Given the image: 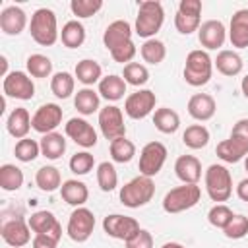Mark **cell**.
<instances>
[{
	"label": "cell",
	"mask_w": 248,
	"mask_h": 248,
	"mask_svg": "<svg viewBox=\"0 0 248 248\" xmlns=\"http://www.w3.org/2000/svg\"><path fill=\"white\" fill-rule=\"evenodd\" d=\"M155 196V182L149 176H134L132 180H128L122 188H120V203L130 207V209H138L147 205Z\"/></svg>",
	"instance_id": "3957f363"
},
{
	"label": "cell",
	"mask_w": 248,
	"mask_h": 248,
	"mask_svg": "<svg viewBox=\"0 0 248 248\" xmlns=\"http://www.w3.org/2000/svg\"><path fill=\"white\" fill-rule=\"evenodd\" d=\"M122 78H124L126 83H130L134 87H141L149 81V70L140 62H130V64L124 66Z\"/></svg>",
	"instance_id": "b9f144b4"
},
{
	"label": "cell",
	"mask_w": 248,
	"mask_h": 248,
	"mask_svg": "<svg viewBox=\"0 0 248 248\" xmlns=\"http://www.w3.org/2000/svg\"><path fill=\"white\" fill-rule=\"evenodd\" d=\"M244 169H246V172H248V155H246V159H244Z\"/></svg>",
	"instance_id": "6f0895ef"
},
{
	"label": "cell",
	"mask_w": 248,
	"mask_h": 248,
	"mask_svg": "<svg viewBox=\"0 0 248 248\" xmlns=\"http://www.w3.org/2000/svg\"><path fill=\"white\" fill-rule=\"evenodd\" d=\"M74 76L78 78L79 83H83L85 87H91V85H95L103 79V68H101L99 62H95L91 58H83L76 64Z\"/></svg>",
	"instance_id": "f546056e"
},
{
	"label": "cell",
	"mask_w": 248,
	"mask_h": 248,
	"mask_svg": "<svg viewBox=\"0 0 248 248\" xmlns=\"http://www.w3.org/2000/svg\"><path fill=\"white\" fill-rule=\"evenodd\" d=\"M182 143L188 149H203L209 143V130L203 124H192L184 130Z\"/></svg>",
	"instance_id": "8d00e7d4"
},
{
	"label": "cell",
	"mask_w": 248,
	"mask_h": 248,
	"mask_svg": "<svg viewBox=\"0 0 248 248\" xmlns=\"http://www.w3.org/2000/svg\"><path fill=\"white\" fill-rule=\"evenodd\" d=\"M153 124L161 134H174L180 128V116L169 107H161L153 112Z\"/></svg>",
	"instance_id": "d6a6232c"
},
{
	"label": "cell",
	"mask_w": 248,
	"mask_h": 248,
	"mask_svg": "<svg viewBox=\"0 0 248 248\" xmlns=\"http://www.w3.org/2000/svg\"><path fill=\"white\" fill-rule=\"evenodd\" d=\"M236 196L242 200V202H248V178H242L236 186Z\"/></svg>",
	"instance_id": "f5cc1de1"
},
{
	"label": "cell",
	"mask_w": 248,
	"mask_h": 248,
	"mask_svg": "<svg viewBox=\"0 0 248 248\" xmlns=\"http://www.w3.org/2000/svg\"><path fill=\"white\" fill-rule=\"evenodd\" d=\"M126 81L122 76H116V74H110V76H105L101 81H99V95L105 99V101H110V103H116L124 97L126 93Z\"/></svg>",
	"instance_id": "83f0119b"
},
{
	"label": "cell",
	"mask_w": 248,
	"mask_h": 248,
	"mask_svg": "<svg viewBox=\"0 0 248 248\" xmlns=\"http://www.w3.org/2000/svg\"><path fill=\"white\" fill-rule=\"evenodd\" d=\"M97 184L103 192H112L118 186V172L112 163L103 161L97 165Z\"/></svg>",
	"instance_id": "ab89813d"
},
{
	"label": "cell",
	"mask_w": 248,
	"mask_h": 248,
	"mask_svg": "<svg viewBox=\"0 0 248 248\" xmlns=\"http://www.w3.org/2000/svg\"><path fill=\"white\" fill-rule=\"evenodd\" d=\"M140 223L134 217L122 215V213H110L103 219V231L116 240H130L138 231H140Z\"/></svg>",
	"instance_id": "4fadbf2b"
},
{
	"label": "cell",
	"mask_w": 248,
	"mask_h": 248,
	"mask_svg": "<svg viewBox=\"0 0 248 248\" xmlns=\"http://www.w3.org/2000/svg\"><path fill=\"white\" fill-rule=\"evenodd\" d=\"M215 153L223 163H238L248 155V141L236 136H229V140L217 143Z\"/></svg>",
	"instance_id": "44dd1931"
},
{
	"label": "cell",
	"mask_w": 248,
	"mask_h": 248,
	"mask_svg": "<svg viewBox=\"0 0 248 248\" xmlns=\"http://www.w3.org/2000/svg\"><path fill=\"white\" fill-rule=\"evenodd\" d=\"M93 229H95V215L91 209L87 207H76L72 213H70V219H68V225H66V234L81 244L85 240H89V236L93 234Z\"/></svg>",
	"instance_id": "ba28073f"
},
{
	"label": "cell",
	"mask_w": 248,
	"mask_h": 248,
	"mask_svg": "<svg viewBox=\"0 0 248 248\" xmlns=\"http://www.w3.org/2000/svg\"><path fill=\"white\" fill-rule=\"evenodd\" d=\"M223 234H225L227 238H231V240H240V238H244V236L248 234V217L242 215V213H236V215L231 219V223L223 229Z\"/></svg>",
	"instance_id": "7dc6e473"
},
{
	"label": "cell",
	"mask_w": 248,
	"mask_h": 248,
	"mask_svg": "<svg viewBox=\"0 0 248 248\" xmlns=\"http://www.w3.org/2000/svg\"><path fill=\"white\" fill-rule=\"evenodd\" d=\"M27 25V14L19 6H6L0 12V29L4 35H19Z\"/></svg>",
	"instance_id": "7402d4cb"
},
{
	"label": "cell",
	"mask_w": 248,
	"mask_h": 248,
	"mask_svg": "<svg viewBox=\"0 0 248 248\" xmlns=\"http://www.w3.org/2000/svg\"><path fill=\"white\" fill-rule=\"evenodd\" d=\"M62 114L64 112L56 103H45L35 110V114L31 118V126L35 132H39L43 136L50 134L62 124Z\"/></svg>",
	"instance_id": "5bb4252c"
},
{
	"label": "cell",
	"mask_w": 248,
	"mask_h": 248,
	"mask_svg": "<svg viewBox=\"0 0 248 248\" xmlns=\"http://www.w3.org/2000/svg\"><path fill=\"white\" fill-rule=\"evenodd\" d=\"M58 242L60 240H54L46 234H35L31 240V246L33 248H58Z\"/></svg>",
	"instance_id": "f907efd6"
},
{
	"label": "cell",
	"mask_w": 248,
	"mask_h": 248,
	"mask_svg": "<svg viewBox=\"0 0 248 248\" xmlns=\"http://www.w3.org/2000/svg\"><path fill=\"white\" fill-rule=\"evenodd\" d=\"M103 8V0H72L70 10L78 19H87Z\"/></svg>",
	"instance_id": "f6af8a7d"
},
{
	"label": "cell",
	"mask_w": 248,
	"mask_h": 248,
	"mask_svg": "<svg viewBox=\"0 0 248 248\" xmlns=\"http://www.w3.org/2000/svg\"><path fill=\"white\" fill-rule=\"evenodd\" d=\"M14 155L21 163H31V161H35L41 155V145H39V141H35L31 138H23V140H19L16 143Z\"/></svg>",
	"instance_id": "7bdbcfd3"
},
{
	"label": "cell",
	"mask_w": 248,
	"mask_h": 248,
	"mask_svg": "<svg viewBox=\"0 0 248 248\" xmlns=\"http://www.w3.org/2000/svg\"><path fill=\"white\" fill-rule=\"evenodd\" d=\"M108 151H110V157L114 163H130L136 155V145L134 141H130L126 136L124 138H118V140H112L110 145H108Z\"/></svg>",
	"instance_id": "f35d334b"
},
{
	"label": "cell",
	"mask_w": 248,
	"mask_h": 248,
	"mask_svg": "<svg viewBox=\"0 0 248 248\" xmlns=\"http://www.w3.org/2000/svg\"><path fill=\"white\" fill-rule=\"evenodd\" d=\"M74 107L83 116L99 112L101 110V95H99V91H95L93 87L78 89V93L74 95Z\"/></svg>",
	"instance_id": "f1b7e54d"
},
{
	"label": "cell",
	"mask_w": 248,
	"mask_h": 248,
	"mask_svg": "<svg viewBox=\"0 0 248 248\" xmlns=\"http://www.w3.org/2000/svg\"><path fill=\"white\" fill-rule=\"evenodd\" d=\"M60 196L62 200L68 203V205H74V207H81L87 200H89V190L85 186V182L78 180V178H70V180H64L62 186H60Z\"/></svg>",
	"instance_id": "484cf974"
},
{
	"label": "cell",
	"mask_w": 248,
	"mask_h": 248,
	"mask_svg": "<svg viewBox=\"0 0 248 248\" xmlns=\"http://www.w3.org/2000/svg\"><path fill=\"white\" fill-rule=\"evenodd\" d=\"M165 10L163 4L157 0H143L138 6V16L134 23V33L141 39H155L157 31L163 27Z\"/></svg>",
	"instance_id": "6da1fadb"
},
{
	"label": "cell",
	"mask_w": 248,
	"mask_h": 248,
	"mask_svg": "<svg viewBox=\"0 0 248 248\" xmlns=\"http://www.w3.org/2000/svg\"><path fill=\"white\" fill-rule=\"evenodd\" d=\"M31 227L27 221H23L21 217H16V219H10V221H4L2 227H0V236L2 240L12 246V248H21L25 244L31 242Z\"/></svg>",
	"instance_id": "9a60e30c"
},
{
	"label": "cell",
	"mask_w": 248,
	"mask_h": 248,
	"mask_svg": "<svg viewBox=\"0 0 248 248\" xmlns=\"http://www.w3.org/2000/svg\"><path fill=\"white\" fill-rule=\"evenodd\" d=\"M161 248H186V246L180 244V242H165Z\"/></svg>",
	"instance_id": "9f6ffc18"
},
{
	"label": "cell",
	"mask_w": 248,
	"mask_h": 248,
	"mask_svg": "<svg viewBox=\"0 0 248 248\" xmlns=\"http://www.w3.org/2000/svg\"><path fill=\"white\" fill-rule=\"evenodd\" d=\"M39 145H41V155L50 159V161H56L66 153V138L62 134H58V132L45 134L41 138Z\"/></svg>",
	"instance_id": "4dcf8cb0"
},
{
	"label": "cell",
	"mask_w": 248,
	"mask_h": 248,
	"mask_svg": "<svg viewBox=\"0 0 248 248\" xmlns=\"http://www.w3.org/2000/svg\"><path fill=\"white\" fill-rule=\"evenodd\" d=\"M174 174L182 184H198L202 178V163L194 155H180L174 161Z\"/></svg>",
	"instance_id": "cb8c5ba5"
},
{
	"label": "cell",
	"mask_w": 248,
	"mask_h": 248,
	"mask_svg": "<svg viewBox=\"0 0 248 248\" xmlns=\"http://www.w3.org/2000/svg\"><path fill=\"white\" fill-rule=\"evenodd\" d=\"M31 118L33 116L29 114V110L25 107H16L8 114V118H6V130H8V134L12 138H16L17 141L23 140V138H27L29 130L33 128L31 126Z\"/></svg>",
	"instance_id": "d4e9b609"
},
{
	"label": "cell",
	"mask_w": 248,
	"mask_h": 248,
	"mask_svg": "<svg viewBox=\"0 0 248 248\" xmlns=\"http://www.w3.org/2000/svg\"><path fill=\"white\" fill-rule=\"evenodd\" d=\"M229 41L234 48L248 46V8H240L232 14L229 23Z\"/></svg>",
	"instance_id": "603a6c76"
},
{
	"label": "cell",
	"mask_w": 248,
	"mask_h": 248,
	"mask_svg": "<svg viewBox=\"0 0 248 248\" xmlns=\"http://www.w3.org/2000/svg\"><path fill=\"white\" fill-rule=\"evenodd\" d=\"M240 91H242V95L248 99V74L242 78V81H240Z\"/></svg>",
	"instance_id": "db71d44e"
},
{
	"label": "cell",
	"mask_w": 248,
	"mask_h": 248,
	"mask_svg": "<svg viewBox=\"0 0 248 248\" xmlns=\"http://www.w3.org/2000/svg\"><path fill=\"white\" fill-rule=\"evenodd\" d=\"M203 182H205L207 196L215 203L227 202L232 194V176L225 165H217V163L209 165L203 174Z\"/></svg>",
	"instance_id": "5b68a950"
},
{
	"label": "cell",
	"mask_w": 248,
	"mask_h": 248,
	"mask_svg": "<svg viewBox=\"0 0 248 248\" xmlns=\"http://www.w3.org/2000/svg\"><path fill=\"white\" fill-rule=\"evenodd\" d=\"M140 54H141L143 62L157 66V64H161V62L165 60V56H167V46H165V43L159 41V39H147V41H143V45L140 46Z\"/></svg>",
	"instance_id": "74e56055"
},
{
	"label": "cell",
	"mask_w": 248,
	"mask_h": 248,
	"mask_svg": "<svg viewBox=\"0 0 248 248\" xmlns=\"http://www.w3.org/2000/svg\"><path fill=\"white\" fill-rule=\"evenodd\" d=\"M167 155H169V151H167L165 143H161V141L145 143L141 147V151H140V163H138L140 174L149 176V178L159 174L163 165H165V161H167Z\"/></svg>",
	"instance_id": "52a82bcc"
},
{
	"label": "cell",
	"mask_w": 248,
	"mask_h": 248,
	"mask_svg": "<svg viewBox=\"0 0 248 248\" xmlns=\"http://www.w3.org/2000/svg\"><path fill=\"white\" fill-rule=\"evenodd\" d=\"M211 74H213V60L207 54V50H202V48L190 50L182 70L184 81L192 87H202L211 79Z\"/></svg>",
	"instance_id": "277c9868"
},
{
	"label": "cell",
	"mask_w": 248,
	"mask_h": 248,
	"mask_svg": "<svg viewBox=\"0 0 248 248\" xmlns=\"http://www.w3.org/2000/svg\"><path fill=\"white\" fill-rule=\"evenodd\" d=\"M31 39L41 46H52L60 39L56 14L50 8H39L33 12L29 21Z\"/></svg>",
	"instance_id": "7a4b0ae2"
},
{
	"label": "cell",
	"mask_w": 248,
	"mask_h": 248,
	"mask_svg": "<svg viewBox=\"0 0 248 248\" xmlns=\"http://www.w3.org/2000/svg\"><path fill=\"white\" fill-rule=\"evenodd\" d=\"M99 128L105 140H118L126 136V124H124V114L122 108L116 105H107L99 110Z\"/></svg>",
	"instance_id": "8fae6325"
},
{
	"label": "cell",
	"mask_w": 248,
	"mask_h": 248,
	"mask_svg": "<svg viewBox=\"0 0 248 248\" xmlns=\"http://www.w3.org/2000/svg\"><path fill=\"white\" fill-rule=\"evenodd\" d=\"M76 89V76H72L70 72H56L50 78V91L56 99H68Z\"/></svg>",
	"instance_id": "e575fe53"
},
{
	"label": "cell",
	"mask_w": 248,
	"mask_h": 248,
	"mask_svg": "<svg viewBox=\"0 0 248 248\" xmlns=\"http://www.w3.org/2000/svg\"><path fill=\"white\" fill-rule=\"evenodd\" d=\"M64 132L72 141H76L83 149H89V147L97 145V132L85 118H78V116L70 118L64 126Z\"/></svg>",
	"instance_id": "2e32d148"
},
{
	"label": "cell",
	"mask_w": 248,
	"mask_h": 248,
	"mask_svg": "<svg viewBox=\"0 0 248 248\" xmlns=\"http://www.w3.org/2000/svg\"><path fill=\"white\" fill-rule=\"evenodd\" d=\"M23 186V170L12 163L0 167V188L4 192H16Z\"/></svg>",
	"instance_id": "d590c367"
},
{
	"label": "cell",
	"mask_w": 248,
	"mask_h": 248,
	"mask_svg": "<svg viewBox=\"0 0 248 248\" xmlns=\"http://www.w3.org/2000/svg\"><path fill=\"white\" fill-rule=\"evenodd\" d=\"M35 184L39 190L43 192H54V190H60L62 186V176H60V170L52 165H45L37 170L35 174Z\"/></svg>",
	"instance_id": "836d02e7"
},
{
	"label": "cell",
	"mask_w": 248,
	"mask_h": 248,
	"mask_svg": "<svg viewBox=\"0 0 248 248\" xmlns=\"http://www.w3.org/2000/svg\"><path fill=\"white\" fill-rule=\"evenodd\" d=\"M27 74L31 78H48L52 74V62L45 54H31L25 60Z\"/></svg>",
	"instance_id": "60d3db41"
},
{
	"label": "cell",
	"mask_w": 248,
	"mask_h": 248,
	"mask_svg": "<svg viewBox=\"0 0 248 248\" xmlns=\"http://www.w3.org/2000/svg\"><path fill=\"white\" fill-rule=\"evenodd\" d=\"M231 136H236V138H242L248 141V118H240L234 122L232 130H231Z\"/></svg>",
	"instance_id": "816d5d0a"
},
{
	"label": "cell",
	"mask_w": 248,
	"mask_h": 248,
	"mask_svg": "<svg viewBox=\"0 0 248 248\" xmlns=\"http://www.w3.org/2000/svg\"><path fill=\"white\" fill-rule=\"evenodd\" d=\"M132 33H134V29L126 19H116V21L107 25V29L103 33V45L110 52V50L126 45V43H130L132 41Z\"/></svg>",
	"instance_id": "d6986e66"
},
{
	"label": "cell",
	"mask_w": 248,
	"mask_h": 248,
	"mask_svg": "<svg viewBox=\"0 0 248 248\" xmlns=\"http://www.w3.org/2000/svg\"><path fill=\"white\" fill-rule=\"evenodd\" d=\"M213 66L217 68L219 74L232 78V76H238L242 72V66L244 64H242V58H240V54L236 50L223 48V50L217 52V58L213 60Z\"/></svg>",
	"instance_id": "4316f807"
},
{
	"label": "cell",
	"mask_w": 248,
	"mask_h": 248,
	"mask_svg": "<svg viewBox=\"0 0 248 248\" xmlns=\"http://www.w3.org/2000/svg\"><path fill=\"white\" fill-rule=\"evenodd\" d=\"M155 105H157V97L151 89H138L136 93H130L126 97L124 112L132 120H141L155 110Z\"/></svg>",
	"instance_id": "7c38bea8"
},
{
	"label": "cell",
	"mask_w": 248,
	"mask_h": 248,
	"mask_svg": "<svg viewBox=\"0 0 248 248\" xmlns=\"http://www.w3.org/2000/svg\"><path fill=\"white\" fill-rule=\"evenodd\" d=\"M138 54V48H136V45H134V41H130V43H126V45H122V46H118V48H114V50H110V56H112V60L114 62H120V64H130L132 60H134V56Z\"/></svg>",
	"instance_id": "c3c4849f"
},
{
	"label": "cell",
	"mask_w": 248,
	"mask_h": 248,
	"mask_svg": "<svg viewBox=\"0 0 248 248\" xmlns=\"http://www.w3.org/2000/svg\"><path fill=\"white\" fill-rule=\"evenodd\" d=\"M2 91L6 97L19 99V101H29L35 97V83L27 72L14 70L10 72L4 81H2Z\"/></svg>",
	"instance_id": "30bf717a"
},
{
	"label": "cell",
	"mask_w": 248,
	"mask_h": 248,
	"mask_svg": "<svg viewBox=\"0 0 248 248\" xmlns=\"http://www.w3.org/2000/svg\"><path fill=\"white\" fill-rule=\"evenodd\" d=\"M202 2L200 0H180L174 16V27L180 35H192L202 25Z\"/></svg>",
	"instance_id": "9c48e42d"
},
{
	"label": "cell",
	"mask_w": 248,
	"mask_h": 248,
	"mask_svg": "<svg viewBox=\"0 0 248 248\" xmlns=\"http://www.w3.org/2000/svg\"><path fill=\"white\" fill-rule=\"evenodd\" d=\"M27 223H29L33 234H46L54 240L62 238V225L58 223V219L54 217L52 211H46V209L35 211V213H31Z\"/></svg>",
	"instance_id": "ac0fdd59"
},
{
	"label": "cell",
	"mask_w": 248,
	"mask_h": 248,
	"mask_svg": "<svg viewBox=\"0 0 248 248\" xmlns=\"http://www.w3.org/2000/svg\"><path fill=\"white\" fill-rule=\"evenodd\" d=\"M68 165H70V170H72L74 174L83 176V174H87V172L93 170V167H95V157H93L89 151H78L76 155H72V159H70Z\"/></svg>",
	"instance_id": "bcb514c9"
},
{
	"label": "cell",
	"mask_w": 248,
	"mask_h": 248,
	"mask_svg": "<svg viewBox=\"0 0 248 248\" xmlns=\"http://www.w3.org/2000/svg\"><path fill=\"white\" fill-rule=\"evenodd\" d=\"M198 41L205 50H217L227 41V29L219 19H207L198 29Z\"/></svg>",
	"instance_id": "e0dca14e"
},
{
	"label": "cell",
	"mask_w": 248,
	"mask_h": 248,
	"mask_svg": "<svg viewBox=\"0 0 248 248\" xmlns=\"http://www.w3.org/2000/svg\"><path fill=\"white\" fill-rule=\"evenodd\" d=\"M202 198V190L198 184H182L169 190L163 198V211L165 213H182L192 209Z\"/></svg>",
	"instance_id": "8992f818"
},
{
	"label": "cell",
	"mask_w": 248,
	"mask_h": 248,
	"mask_svg": "<svg viewBox=\"0 0 248 248\" xmlns=\"http://www.w3.org/2000/svg\"><path fill=\"white\" fill-rule=\"evenodd\" d=\"M124 244H126V248H153V236H151L149 231L140 229V231H138L130 240H126Z\"/></svg>",
	"instance_id": "681fc988"
},
{
	"label": "cell",
	"mask_w": 248,
	"mask_h": 248,
	"mask_svg": "<svg viewBox=\"0 0 248 248\" xmlns=\"http://www.w3.org/2000/svg\"><path fill=\"white\" fill-rule=\"evenodd\" d=\"M186 108H188V114H190L194 120H198V122H207V120H211V118L215 116L217 103H215V99H213L211 95H207V93H196V95H192V97L188 99Z\"/></svg>",
	"instance_id": "ffe728a7"
},
{
	"label": "cell",
	"mask_w": 248,
	"mask_h": 248,
	"mask_svg": "<svg viewBox=\"0 0 248 248\" xmlns=\"http://www.w3.org/2000/svg\"><path fill=\"white\" fill-rule=\"evenodd\" d=\"M232 217H234L232 209H231L229 205H225V203H215V205L207 211V221H209V225L215 227V229H221V231L231 223Z\"/></svg>",
	"instance_id": "ee69618b"
},
{
	"label": "cell",
	"mask_w": 248,
	"mask_h": 248,
	"mask_svg": "<svg viewBox=\"0 0 248 248\" xmlns=\"http://www.w3.org/2000/svg\"><path fill=\"white\" fill-rule=\"evenodd\" d=\"M60 41L66 48H78L85 43V27L79 19H70L62 25Z\"/></svg>",
	"instance_id": "1f68e13d"
},
{
	"label": "cell",
	"mask_w": 248,
	"mask_h": 248,
	"mask_svg": "<svg viewBox=\"0 0 248 248\" xmlns=\"http://www.w3.org/2000/svg\"><path fill=\"white\" fill-rule=\"evenodd\" d=\"M0 62H2V76L6 78L10 72H8V58L6 56H0Z\"/></svg>",
	"instance_id": "11a10c76"
}]
</instances>
